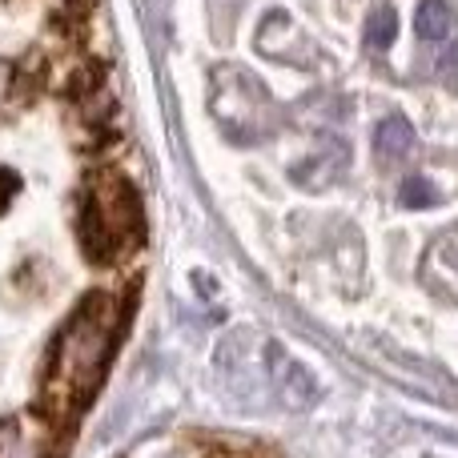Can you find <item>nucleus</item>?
<instances>
[{"instance_id":"1","label":"nucleus","mask_w":458,"mask_h":458,"mask_svg":"<svg viewBox=\"0 0 458 458\" xmlns=\"http://www.w3.org/2000/svg\"><path fill=\"white\" fill-rule=\"evenodd\" d=\"M121 306L113 293L97 290L72 310V318L61 326L56 342L48 346L45 366V414L69 419L81 403L97 390L105 374V362L113 354Z\"/></svg>"},{"instance_id":"2","label":"nucleus","mask_w":458,"mask_h":458,"mask_svg":"<svg viewBox=\"0 0 458 458\" xmlns=\"http://www.w3.org/2000/svg\"><path fill=\"white\" fill-rule=\"evenodd\" d=\"M77 229L81 245L93 261H117L133 253L145 237L141 201H137L133 185L121 182L117 174H97L81 198Z\"/></svg>"},{"instance_id":"3","label":"nucleus","mask_w":458,"mask_h":458,"mask_svg":"<svg viewBox=\"0 0 458 458\" xmlns=\"http://www.w3.org/2000/svg\"><path fill=\"white\" fill-rule=\"evenodd\" d=\"M266 382H269V394L285 406V411H306L310 403L318 398V386L310 378L306 366H298L282 346H266Z\"/></svg>"},{"instance_id":"4","label":"nucleus","mask_w":458,"mask_h":458,"mask_svg":"<svg viewBox=\"0 0 458 458\" xmlns=\"http://www.w3.org/2000/svg\"><path fill=\"white\" fill-rule=\"evenodd\" d=\"M48 454V422L37 414L0 422V458H45Z\"/></svg>"},{"instance_id":"5","label":"nucleus","mask_w":458,"mask_h":458,"mask_svg":"<svg viewBox=\"0 0 458 458\" xmlns=\"http://www.w3.org/2000/svg\"><path fill=\"white\" fill-rule=\"evenodd\" d=\"M374 149H378V161H386V165H398V161H406L414 153V129L406 117H386L378 125V133H374Z\"/></svg>"},{"instance_id":"6","label":"nucleus","mask_w":458,"mask_h":458,"mask_svg":"<svg viewBox=\"0 0 458 458\" xmlns=\"http://www.w3.org/2000/svg\"><path fill=\"white\" fill-rule=\"evenodd\" d=\"M414 29H419L422 40H446L454 29V13L446 0H422L419 4V16H414Z\"/></svg>"},{"instance_id":"7","label":"nucleus","mask_w":458,"mask_h":458,"mask_svg":"<svg viewBox=\"0 0 458 458\" xmlns=\"http://www.w3.org/2000/svg\"><path fill=\"white\" fill-rule=\"evenodd\" d=\"M394 32H398L394 8H378V13L370 16V24H366V45L370 48H390L394 45Z\"/></svg>"},{"instance_id":"8","label":"nucleus","mask_w":458,"mask_h":458,"mask_svg":"<svg viewBox=\"0 0 458 458\" xmlns=\"http://www.w3.org/2000/svg\"><path fill=\"white\" fill-rule=\"evenodd\" d=\"M435 201V190L427 185V177H411V182H403V206H430Z\"/></svg>"},{"instance_id":"9","label":"nucleus","mask_w":458,"mask_h":458,"mask_svg":"<svg viewBox=\"0 0 458 458\" xmlns=\"http://www.w3.org/2000/svg\"><path fill=\"white\" fill-rule=\"evenodd\" d=\"M438 72H443V77L458 89V40H454V45L443 53V61H438Z\"/></svg>"},{"instance_id":"10","label":"nucleus","mask_w":458,"mask_h":458,"mask_svg":"<svg viewBox=\"0 0 458 458\" xmlns=\"http://www.w3.org/2000/svg\"><path fill=\"white\" fill-rule=\"evenodd\" d=\"M16 190H21V182H16V174H8V169H0V214L8 209V201L16 198Z\"/></svg>"}]
</instances>
